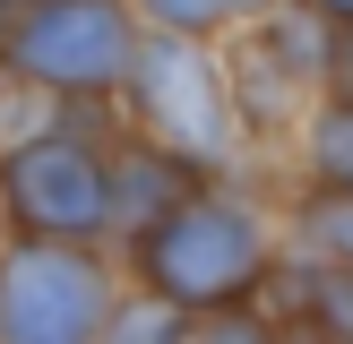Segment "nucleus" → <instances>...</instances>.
I'll return each mask as SVG.
<instances>
[{"label": "nucleus", "mask_w": 353, "mask_h": 344, "mask_svg": "<svg viewBox=\"0 0 353 344\" xmlns=\"http://www.w3.org/2000/svg\"><path fill=\"white\" fill-rule=\"evenodd\" d=\"M293 164H302V181L353 189V95H319V112H310L302 138H293Z\"/></svg>", "instance_id": "6e6552de"}, {"label": "nucleus", "mask_w": 353, "mask_h": 344, "mask_svg": "<svg viewBox=\"0 0 353 344\" xmlns=\"http://www.w3.org/2000/svg\"><path fill=\"white\" fill-rule=\"evenodd\" d=\"M112 129L121 103H69L52 129L0 147V215L9 233H43V241H112Z\"/></svg>", "instance_id": "f03ea898"}, {"label": "nucleus", "mask_w": 353, "mask_h": 344, "mask_svg": "<svg viewBox=\"0 0 353 344\" xmlns=\"http://www.w3.org/2000/svg\"><path fill=\"white\" fill-rule=\"evenodd\" d=\"M276 250H285V233H276L268 198L241 172H216L181 206H164L155 224H138L121 241V275L164 292L190 319H207V310H250L268 267H276Z\"/></svg>", "instance_id": "f257e3e1"}, {"label": "nucleus", "mask_w": 353, "mask_h": 344, "mask_svg": "<svg viewBox=\"0 0 353 344\" xmlns=\"http://www.w3.org/2000/svg\"><path fill=\"white\" fill-rule=\"evenodd\" d=\"M121 250L112 241H0V344H95L121 301Z\"/></svg>", "instance_id": "39448f33"}, {"label": "nucleus", "mask_w": 353, "mask_h": 344, "mask_svg": "<svg viewBox=\"0 0 353 344\" xmlns=\"http://www.w3.org/2000/svg\"><path fill=\"white\" fill-rule=\"evenodd\" d=\"M0 241H9V215H0Z\"/></svg>", "instance_id": "2eb2a0df"}, {"label": "nucleus", "mask_w": 353, "mask_h": 344, "mask_svg": "<svg viewBox=\"0 0 353 344\" xmlns=\"http://www.w3.org/2000/svg\"><path fill=\"white\" fill-rule=\"evenodd\" d=\"M121 120L147 129L155 147L190 155L199 172H250V155H259V138L241 129L224 52L199 43V34L147 26V43H138V61H130V86H121Z\"/></svg>", "instance_id": "7ed1b4c3"}, {"label": "nucleus", "mask_w": 353, "mask_h": 344, "mask_svg": "<svg viewBox=\"0 0 353 344\" xmlns=\"http://www.w3.org/2000/svg\"><path fill=\"white\" fill-rule=\"evenodd\" d=\"M224 78H233V103H241V129L259 147L276 138H302V120L319 112L327 95V52H336V26L302 0H268L250 26L224 34Z\"/></svg>", "instance_id": "423d86ee"}, {"label": "nucleus", "mask_w": 353, "mask_h": 344, "mask_svg": "<svg viewBox=\"0 0 353 344\" xmlns=\"http://www.w3.org/2000/svg\"><path fill=\"white\" fill-rule=\"evenodd\" d=\"M138 43H147L138 0H17L0 34V69L34 78L61 103H121Z\"/></svg>", "instance_id": "20e7f679"}, {"label": "nucleus", "mask_w": 353, "mask_h": 344, "mask_svg": "<svg viewBox=\"0 0 353 344\" xmlns=\"http://www.w3.org/2000/svg\"><path fill=\"white\" fill-rule=\"evenodd\" d=\"M327 95H353V26H336V52H327Z\"/></svg>", "instance_id": "f8f14e48"}, {"label": "nucleus", "mask_w": 353, "mask_h": 344, "mask_svg": "<svg viewBox=\"0 0 353 344\" xmlns=\"http://www.w3.org/2000/svg\"><path fill=\"white\" fill-rule=\"evenodd\" d=\"M302 9H319L327 26H353V0H302Z\"/></svg>", "instance_id": "ddd939ff"}, {"label": "nucleus", "mask_w": 353, "mask_h": 344, "mask_svg": "<svg viewBox=\"0 0 353 344\" xmlns=\"http://www.w3.org/2000/svg\"><path fill=\"white\" fill-rule=\"evenodd\" d=\"M9 17H17V0H0V34H9Z\"/></svg>", "instance_id": "4468645a"}, {"label": "nucleus", "mask_w": 353, "mask_h": 344, "mask_svg": "<svg viewBox=\"0 0 353 344\" xmlns=\"http://www.w3.org/2000/svg\"><path fill=\"white\" fill-rule=\"evenodd\" d=\"M268 9V0H138V17L164 34H199V43H224L233 26H250V17Z\"/></svg>", "instance_id": "9d476101"}, {"label": "nucleus", "mask_w": 353, "mask_h": 344, "mask_svg": "<svg viewBox=\"0 0 353 344\" xmlns=\"http://www.w3.org/2000/svg\"><path fill=\"white\" fill-rule=\"evenodd\" d=\"M199 181H216V172H199L190 155L155 147V138H147V129H130V120L112 129V224H121V241H130L138 224H155L164 206H181Z\"/></svg>", "instance_id": "0eeeda50"}, {"label": "nucleus", "mask_w": 353, "mask_h": 344, "mask_svg": "<svg viewBox=\"0 0 353 344\" xmlns=\"http://www.w3.org/2000/svg\"><path fill=\"white\" fill-rule=\"evenodd\" d=\"M285 241H302V250L345 258V267H353V189H336V181H302V198L285 206Z\"/></svg>", "instance_id": "1a4fd4ad"}, {"label": "nucleus", "mask_w": 353, "mask_h": 344, "mask_svg": "<svg viewBox=\"0 0 353 344\" xmlns=\"http://www.w3.org/2000/svg\"><path fill=\"white\" fill-rule=\"evenodd\" d=\"M155 336H190V310H172L147 284H121L112 319H103V344H155Z\"/></svg>", "instance_id": "9b49d317"}]
</instances>
